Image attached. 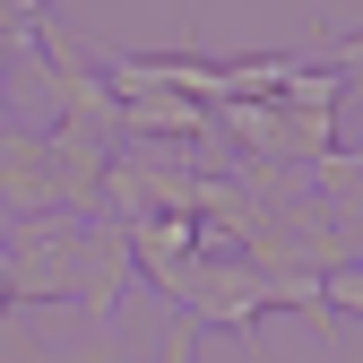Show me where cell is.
Masks as SVG:
<instances>
[]
</instances>
